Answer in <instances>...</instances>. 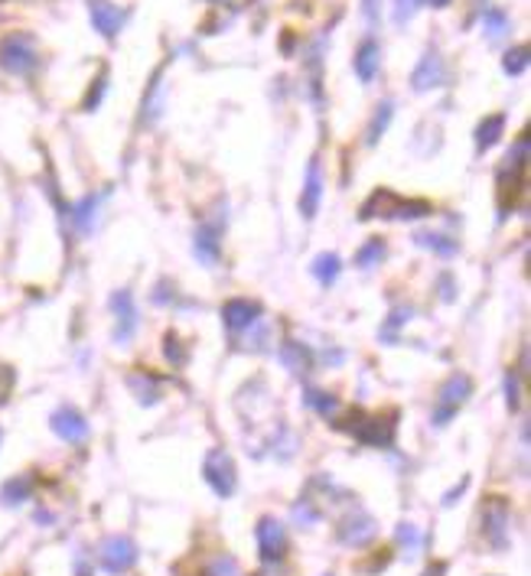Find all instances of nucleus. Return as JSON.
Masks as SVG:
<instances>
[{
  "label": "nucleus",
  "mask_w": 531,
  "mask_h": 576,
  "mask_svg": "<svg viewBox=\"0 0 531 576\" xmlns=\"http://www.w3.org/2000/svg\"><path fill=\"white\" fill-rule=\"evenodd\" d=\"M470 391H473V382L467 375H450L447 382L440 384L434 401V414H431L434 427H447L460 414V407L470 401Z\"/></svg>",
  "instance_id": "1"
},
{
  "label": "nucleus",
  "mask_w": 531,
  "mask_h": 576,
  "mask_svg": "<svg viewBox=\"0 0 531 576\" xmlns=\"http://www.w3.org/2000/svg\"><path fill=\"white\" fill-rule=\"evenodd\" d=\"M202 479L209 482V488L219 498H229L239 485V473H236V459L226 449H209L202 459Z\"/></svg>",
  "instance_id": "2"
},
{
  "label": "nucleus",
  "mask_w": 531,
  "mask_h": 576,
  "mask_svg": "<svg viewBox=\"0 0 531 576\" xmlns=\"http://www.w3.org/2000/svg\"><path fill=\"white\" fill-rule=\"evenodd\" d=\"M365 205H379V212H369L365 219H375V215H382V219H394V222H408V219H424V215H431V205L428 202H414V199H401V195H394V192H375Z\"/></svg>",
  "instance_id": "3"
},
{
  "label": "nucleus",
  "mask_w": 531,
  "mask_h": 576,
  "mask_svg": "<svg viewBox=\"0 0 531 576\" xmlns=\"http://www.w3.org/2000/svg\"><path fill=\"white\" fill-rule=\"evenodd\" d=\"M98 564H101L104 574H128V570L138 564V547H134V540H128V537H108V540L98 547Z\"/></svg>",
  "instance_id": "4"
},
{
  "label": "nucleus",
  "mask_w": 531,
  "mask_h": 576,
  "mask_svg": "<svg viewBox=\"0 0 531 576\" xmlns=\"http://www.w3.org/2000/svg\"><path fill=\"white\" fill-rule=\"evenodd\" d=\"M0 65L13 75H27L37 69V49L30 37H7L0 43Z\"/></svg>",
  "instance_id": "5"
},
{
  "label": "nucleus",
  "mask_w": 531,
  "mask_h": 576,
  "mask_svg": "<svg viewBox=\"0 0 531 576\" xmlns=\"http://www.w3.org/2000/svg\"><path fill=\"white\" fill-rule=\"evenodd\" d=\"M509 522H512V512H509V505L502 498L489 502L483 508V534L495 550L509 547V537H512V525Z\"/></svg>",
  "instance_id": "6"
},
{
  "label": "nucleus",
  "mask_w": 531,
  "mask_h": 576,
  "mask_svg": "<svg viewBox=\"0 0 531 576\" xmlns=\"http://www.w3.org/2000/svg\"><path fill=\"white\" fill-rule=\"evenodd\" d=\"M254 540H258V550L268 564H278L288 550V530L278 518H261L254 528Z\"/></svg>",
  "instance_id": "7"
},
{
  "label": "nucleus",
  "mask_w": 531,
  "mask_h": 576,
  "mask_svg": "<svg viewBox=\"0 0 531 576\" xmlns=\"http://www.w3.org/2000/svg\"><path fill=\"white\" fill-rule=\"evenodd\" d=\"M375 534H379V528H375V522H372L365 512H352V515H345L337 530L339 544H345V547H365V544L375 540Z\"/></svg>",
  "instance_id": "8"
},
{
  "label": "nucleus",
  "mask_w": 531,
  "mask_h": 576,
  "mask_svg": "<svg viewBox=\"0 0 531 576\" xmlns=\"http://www.w3.org/2000/svg\"><path fill=\"white\" fill-rule=\"evenodd\" d=\"M443 82H447V65H443L440 52L431 49V52L421 55L418 69L411 72V85H414V92H431V89L443 85Z\"/></svg>",
  "instance_id": "9"
},
{
  "label": "nucleus",
  "mask_w": 531,
  "mask_h": 576,
  "mask_svg": "<svg viewBox=\"0 0 531 576\" xmlns=\"http://www.w3.org/2000/svg\"><path fill=\"white\" fill-rule=\"evenodd\" d=\"M111 310H114V338L118 342H128V338L138 333V310H134V296L128 290L114 293L111 300Z\"/></svg>",
  "instance_id": "10"
},
{
  "label": "nucleus",
  "mask_w": 531,
  "mask_h": 576,
  "mask_svg": "<svg viewBox=\"0 0 531 576\" xmlns=\"http://www.w3.org/2000/svg\"><path fill=\"white\" fill-rule=\"evenodd\" d=\"M52 433L66 443H86L89 439V421L79 411L62 407V411L52 414Z\"/></svg>",
  "instance_id": "11"
},
{
  "label": "nucleus",
  "mask_w": 531,
  "mask_h": 576,
  "mask_svg": "<svg viewBox=\"0 0 531 576\" xmlns=\"http://www.w3.org/2000/svg\"><path fill=\"white\" fill-rule=\"evenodd\" d=\"M258 320H261V306L251 303V300H229V303L222 306V323H226V330H232V333L251 330Z\"/></svg>",
  "instance_id": "12"
},
{
  "label": "nucleus",
  "mask_w": 531,
  "mask_h": 576,
  "mask_svg": "<svg viewBox=\"0 0 531 576\" xmlns=\"http://www.w3.org/2000/svg\"><path fill=\"white\" fill-rule=\"evenodd\" d=\"M89 13H92V23H96L98 33H101V37H108V40H114V37L121 33L124 20H128V13H124L121 7L108 3V0H92Z\"/></svg>",
  "instance_id": "13"
},
{
  "label": "nucleus",
  "mask_w": 531,
  "mask_h": 576,
  "mask_svg": "<svg viewBox=\"0 0 531 576\" xmlns=\"http://www.w3.org/2000/svg\"><path fill=\"white\" fill-rule=\"evenodd\" d=\"M320 199H323V170H320V163L313 160V163L307 166V180H303L300 215H303V219H313L317 209H320Z\"/></svg>",
  "instance_id": "14"
},
{
  "label": "nucleus",
  "mask_w": 531,
  "mask_h": 576,
  "mask_svg": "<svg viewBox=\"0 0 531 576\" xmlns=\"http://www.w3.org/2000/svg\"><path fill=\"white\" fill-rule=\"evenodd\" d=\"M352 65H355V75L369 85V82H375V75H379V69H382V47L375 43V40H365L359 52H355V59H352Z\"/></svg>",
  "instance_id": "15"
},
{
  "label": "nucleus",
  "mask_w": 531,
  "mask_h": 576,
  "mask_svg": "<svg viewBox=\"0 0 531 576\" xmlns=\"http://www.w3.org/2000/svg\"><path fill=\"white\" fill-rule=\"evenodd\" d=\"M352 433L362 439V443H369V446H391V439H394V427L382 421V417H362V424H355Z\"/></svg>",
  "instance_id": "16"
},
{
  "label": "nucleus",
  "mask_w": 531,
  "mask_h": 576,
  "mask_svg": "<svg viewBox=\"0 0 531 576\" xmlns=\"http://www.w3.org/2000/svg\"><path fill=\"white\" fill-rule=\"evenodd\" d=\"M196 257L206 261L209 267L219 261V229L216 225H202L196 232Z\"/></svg>",
  "instance_id": "17"
},
{
  "label": "nucleus",
  "mask_w": 531,
  "mask_h": 576,
  "mask_svg": "<svg viewBox=\"0 0 531 576\" xmlns=\"http://www.w3.org/2000/svg\"><path fill=\"white\" fill-rule=\"evenodd\" d=\"M502 128H505V118L502 114H489L483 124L477 128V150L483 153L489 146L499 141V134H502Z\"/></svg>",
  "instance_id": "18"
},
{
  "label": "nucleus",
  "mask_w": 531,
  "mask_h": 576,
  "mask_svg": "<svg viewBox=\"0 0 531 576\" xmlns=\"http://www.w3.org/2000/svg\"><path fill=\"white\" fill-rule=\"evenodd\" d=\"M512 30V23H509V17L502 13V10H495V7H489L483 13V33L489 40H502L505 33Z\"/></svg>",
  "instance_id": "19"
},
{
  "label": "nucleus",
  "mask_w": 531,
  "mask_h": 576,
  "mask_svg": "<svg viewBox=\"0 0 531 576\" xmlns=\"http://www.w3.org/2000/svg\"><path fill=\"white\" fill-rule=\"evenodd\" d=\"M313 277L323 284V287H330L333 281L339 277V257L337 254H320L317 261H313Z\"/></svg>",
  "instance_id": "20"
},
{
  "label": "nucleus",
  "mask_w": 531,
  "mask_h": 576,
  "mask_svg": "<svg viewBox=\"0 0 531 576\" xmlns=\"http://www.w3.org/2000/svg\"><path fill=\"white\" fill-rule=\"evenodd\" d=\"M525 163H529V134H522L519 144H515V150H509V156H505V170H502V173L519 176V173L525 170Z\"/></svg>",
  "instance_id": "21"
},
{
  "label": "nucleus",
  "mask_w": 531,
  "mask_h": 576,
  "mask_svg": "<svg viewBox=\"0 0 531 576\" xmlns=\"http://www.w3.org/2000/svg\"><path fill=\"white\" fill-rule=\"evenodd\" d=\"M385 257V241L382 239H372L359 254H355V261H359V267H375L379 261Z\"/></svg>",
  "instance_id": "22"
},
{
  "label": "nucleus",
  "mask_w": 531,
  "mask_h": 576,
  "mask_svg": "<svg viewBox=\"0 0 531 576\" xmlns=\"http://www.w3.org/2000/svg\"><path fill=\"white\" fill-rule=\"evenodd\" d=\"M30 488H33V482L27 479H10L3 485V502L7 505H20V502H27V495H30Z\"/></svg>",
  "instance_id": "23"
},
{
  "label": "nucleus",
  "mask_w": 531,
  "mask_h": 576,
  "mask_svg": "<svg viewBox=\"0 0 531 576\" xmlns=\"http://www.w3.org/2000/svg\"><path fill=\"white\" fill-rule=\"evenodd\" d=\"M398 544H401V547H408L404 554H411V557H414V554L424 547V534L414 528V525H401V528H398Z\"/></svg>",
  "instance_id": "24"
},
{
  "label": "nucleus",
  "mask_w": 531,
  "mask_h": 576,
  "mask_svg": "<svg viewBox=\"0 0 531 576\" xmlns=\"http://www.w3.org/2000/svg\"><path fill=\"white\" fill-rule=\"evenodd\" d=\"M307 404L317 411V414H323V417H330V414H337V397H330L327 391H307Z\"/></svg>",
  "instance_id": "25"
},
{
  "label": "nucleus",
  "mask_w": 531,
  "mask_h": 576,
  "mask_svg": "<svg viewBox=\"0 0 531 576\" xmlns=\"http://www.w3.org/2000/svg\"><path fill=\"white\" fill-rule=\"evenodd\" d=\"M202 576H244V574L236 557H216V560L202 570Z\"/></svg>",
  "instance_id": "26"
},
{
  "label": "nucleus",
  "mask_w": 531,
  "mask_h": 576,
  "mask_svg": "<svg viewBox=\"0 0 531 576\" xmlns=\"http://www.w3.org/2000/svg\"><path fill=\"white\" fill-rule=\"evenodd\" d=\"M502 69H505L509 75H522V72L529 69V49L519 47V49H512V52H505Z\"/></svg>",
  "instance_id": "27"
},
{
  "label": "nucleus",
  "mask_w": 531,
  "mask_h": 576,
  "mask_svg": "<svg viewBox=\"0 0 531 576\" xmlns=\"http://www.w3.org/2000/svg\"><path fill=\"white\" fill-rule=\"evenodd\" d=\"M388 121H391V101L379 104V111H375V118H372V124H369V144H379V138L385 134Z\"/></svg>",
  "instance_id": "28"
},
{
  "label": "nucleus",
  "mask_w": 531,
  "mask_h": 576,
  "mask_svg": "<svg viewBox=\"0 0 531 576\" xmlns=\"http://www.w3.org/2000/svg\"><path fill=\"white\" fill-rule=\"evenodd\" d=\"M281 358L288 362L290 372H307V352H303L300 345H293V342H288V345L281 348Z\"/></svg>",
  "instance_id": "29"
},
{
  "label": "nucleus",
  "mask_w": 531,
  "mask_h": 576,
  "mask_svg": "<svg viewBox=\"0 0 531 576\" xmlns=\"http://www.w3.org/2000/svg\"><path fill=\"white\" fill-rule=\"evenodd\" d=\"M418 7H421V0H394V23L404 27L418 13Z\"/></svg>",
  "instance_id": "30"
},
{
  "label": "nucleus",
  "mask_w": 531,
  "mask_h": 576,
  "mask_svg": "<svg viewBox=\"0 0 531 576\" xmlns=\"http://www.w3.org/2000/svg\"><path fill=\"white\" fill-rule=\"evenodd\" d=\"M418 241L424 244V247H434L437 254H443V257H450L453 251H457V241H440V235H418Z\"/></svg>",
  "instance_id": "31"
},
{
  "label": "nucleus",
  "mask_w": 531,
  "mask_h": 576,
  "mask_svg": "<svg viewBox=\"0 0 531 576\" xmlns=\"http://www.w3.org/2000/svg\"><path fill=\"white\" fill-rule=\"evenodd\" d=\"M505 391H509V407L515 411V407H519V384H515V375H512V372L505 375Z\"/></svg>",
  "instance_id": "32"
},
{
  "label": "nucleus",
  "mask_w": 531,
  "mask_h": 576,
  "mask_svg": "<svg viewBox=\"0 0 531 576\" xmlns=\"http://www.w3.org/2000/svg\"><path fill=\"white\" fill-rule=\"evenodd\" d=\"M421 3H431V7H450L453 0H421Z\"/></svg>",
  "instance_id": "33"
},
{
  "label": "nucleus",
  "mask_w": 531,
  "mask_h": 576,
  "mask_svg": "<svg viewBox=\"0 0 531 576\" xmlns=\"http://www.w3.org/2000/svg\"><path fill=\"white\" fill-rule=\"evenodd\" d=\"M424 576H443V567H434V570H428Z\"/></svg>",
  "instance_id": "34"
}]
</instances>
